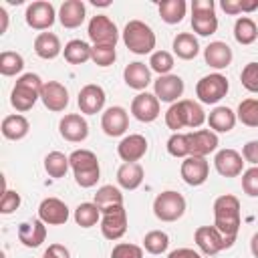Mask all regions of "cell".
<instances>
[{"label": "cell", "instance_id": "1", "mask_svg": "<svg viewBox=\"0 0 258 258\" xmlns=\"http://www.w3.org/2000/svg\"><path fill=\"white\" fill-rule=\"evenodd\" d=\"M214 226L220 230V234L226 240V246L230 248L240 230V200L232 194H224L216 198L214 202Z\"/></svg>", "mask_w": 258, "mask_h": 258}, {"label": "cell", "instance_id": "2", "mask_svg": "<svg viewBox=\"0 0 258 258\" xmlns=\"http://www.w3.org/2000/svg\"><path fill=\"white\" fill-rule=\"evenodd\" d=\"M206 121H208V115L204 113L202 105L191 99H179L177 103L169 105V109L165 111V125L173 133H179V129L183 127L198 129Z\"/></svg>", "mask_w": 258, "mask_h": 258}, {"label": "cell", "instance_id": "3", "mask_svg": "<svg viewBox=\"0 0 258 258\" xmlns=\"http://www.w3.org/2000/svg\"><path fill=\"white\" fill-rule=\"evenodd\" d=\"M42 81L38 75L34 73H24L16 79V85L10 93V105L18 111V113H26L34 107V103L40 99V91H42Z\"/></svg>", "mask_w": 258, "mask_h": 258}, {"label": "cell", "instance_id": "4", "mask_svg": "<svg viewBox=\"0 0 258 258\" xmlns=\"http://www.w3.org/2000/svg\"><path fill=\"white\" fill-rule=\"evenodd\" d=\"M121 38L127 50H131L133 54H149V52L153 54L157 42L153 28L143 20H129L121 32Z\"/></svg>", "mask_w": 258, "mask_h": 258}, {"label": "cell", "instance_id": "5", "mask_svg": "<svg viewBox=\"0 0 258 258\" xmlns=\"http://www.w3.org/2000/svg\"><path fill=\"white\" fill-rule=\"evenodd\" d=\"M69 161H71V169H73V175H75L77 185H81V187H93L99 181L101 165H99L97 155L91 149H75L69 155Z\"/></svg>", "mask_w": 258, "mask_h": 258}, {"label": "cell", "instance_id": "6", "mask_svg": "<svg viewBox=\"0 0 258 258\" xmlns=\"http://www.w3.org/2000/svg\"><path fill=\"white\" fill-rule=\"evenodd\" d=\"M191 28L200 36H212L218 30V16L214 0L191 2Z\"/></svg>", "mask_w": 258, "mask_h": 258}, {"label": "cell", "instance_id": "7", "mask_svg": "<svg viewBox=\"0 0 258 258\" xmlns=\"http://www.w3.org/2000/svg\"><path fill=\"white\" fill-rule=\"evenodd\" d=\"M153 214L161 222H175L185 214V198L173 189L161 191L153 200Z\"/></svg>", "mask_w": 258, "mask_h": 258}, {"label": "cell", "instance_id": "8", "mask_svg": "<svg viewBox=\"0 0 258 258\" xmlns=\"http://www.w3.org/2000/svg\"><path fill=\"white\" fill-rule=\"evenodd\" d=\"M228 89L230 83L222 73H210L196 83V97L200 99V103L216 105L228 95Z\"/></svg>", "mask_w": 258, "mask_h": 258}, {"label": "cell", "instance_id": "9", "mask_svg": "<svg viewBox=\"0 0 258 258\" xmlns=\"http://www.w3.org/2000/svg\"><path fill=\"white\" fill-rule=\"evenodd\" d=\"M127 232V210L123 206H111L101 212V234L107 240H119Z\"/></svg>", "mask_w": 258, "mask_h": 258}, {"label": "cell", "instance_id": "10", "mask_svg": "<svg viewBox=\"0 0 258 258\" xmlns=\"http://www.w3.org/2000/svg\"><path fill=\"white\" fill-rule=\"evenodd\" d=\"M87 34H89V40L93 44H113V46H117V40H119V30L107 14L93 16L89 20Z\"/></svg>", "mask_w": 258, "mask_h": 258}, {"label": "cell", "instance_id": "11", "mask_svg": "<svg viewBox=\"0 0 258 258\" xmlns=\"http://www.w3.org/2000/svg\"><path fill=\"white\" fill-rule=\"evenodd\" d=\"M58 18L54 6L46 0H36V2H30L26 6V12H24V20L30 28L34 30H48L54 20Z\"/></svg>", "mask_w": 258, "mask_h": 258}, {"label": "cell", "instance_id": "12", "mask_svg": "<svg viewBox=\"0 0 258 258\" xmlns=\"http://www.w3.org/2000/svg\"><path fill=\"white\" fill-rule=\"evenodd\" d=\"M183 79L179 75H163L157 77L153 81V95L161 101V103H177L179 97L183 95Z\"/></svg>", "mask_w": 258, "mask_h": 258}, {"label": "cell", "instance_id": "13", "mask_svg": "<svg viewBox=\"0 0 258 258\" xmlns=\"http://www.w3.org/2000/svg\"><path fill=\"white\" fill-rule=\"evenodd\" d=\"M179 173H181V179L187 183V185H202L206 183L208 175H210V163L206 157H200V155H187L183 161H181V167H179Z\"/></svg>", "mask_w": 258, "mask_h": 258}, {"label": "cell", "instance_id": "14", "mask_svg": "<svg viewBox=\"0 0 258 258\" xmlns=\"http://www.w3.org/2000/svg\"><path fill=\"white\" fill-rule=\"evenodd\" d=\"M194 242L196 246L206 254V256H216L218 252L226 250V240L220 234V230L216 226H200L194 232Z\"/></svg>", "mask_w": 258, "mask_h": 258}, {"label": "cell", "instance_id": "15", "mask_svg": "<svg viewBox=\"0 0 258 258\" xmlns=\"http://www.w3.org/2000/svg\"><path fill=\"white\" fill-rule=\"evenodd\" d=\"M105 101H107L105 89L101 85H95V83L85 85L79 91V97H77L79 109L85 115H97V113H101L103 107H105Z\"/></svg>", "mask_w": 258, "mask_h": 258}, {"label": "cell", "instance_id": "16", "mask_svg": "<svg viewBox=\"0 0 258 258\" xmlns=\"http://www.w3.org/2000/svg\"><path fill=\"white\" fill-rule=\"evenodd\" d=\"M58 133L64 141L81 143L89 137V123L79 113H69L58 121Z\"/></svg>", "mask_w": 258, "mask_h": 258}, {"label": "cell", "instance_id": "17", "mask_svg": "<svg viewBox=\"0 0 258 258\" xmlns=\"http://www.w3.org/2000/svg\"><path fill=\"white\" fill-rule=\"evenodd\" d=\"M101 129L109 137L125 135V131L129 129V113L123 107H119V105L105 109L103 115H101Z\"/></svg>", "mask_w": 258, "mask_h": 258}, {"label": "cell", "instance_id": "18", "mask_svg": "<svg viewBox=\"0 0 258 258\" xmlns=\"http://www.w3.org/2000/svg\"><path fill=\"white\" fill-rule=\"evenodd\" d=\"M40 101L42 105L52 111V113H60L67 109L69 105V91L62 83L58 81H46L42 85V91H40Z\"/></svg>", "mask_w": 258, "mask_h": 258}, {"label": "cell", "instance_id": "19", "mask_svg": "<svg viewBox=\"0 0 258 258\" xmlns=\"http://www.w3.org/2000/svg\"><path fill=\"white\" fill-rule=\"evenodd\" d=\"M131 115L141 123H151L159 117V99L153 93H139L131 101Z\"/></svg>", "mask_w": 258, "mask_h": 258}, {"label": "cell", "instance_id": "20", "mask_svg": "<svg viewBox=\"0 0 258 258\" xmlns=\"http://www.w3.org/2000/svg\"><path fill=\"white\" fill-rule=\"evenodd\" d=\"M214 167L222 177H238L244 171V157L236 149H220L214 157Z\"/></svg>", "mask_w": 258, "mask_h": 258}, {"label": "cell", "instance_id": "21", "mask_svg": "<svg viewBox=\"0 0 258 258\" xmlns=\"http://www.w3.org/2000/svg\"><path fill=\"white\" fill-rule=\"evenodd\" d=\"M69 216H71L69 206L58 198H44L38 206V218L46 226H62L67 224Z\"/></svg>", "mask_w": 258, "mask_h": 258}, {"label": "cell", "instance_id": "22", "mask_svg": "<svg viewBox=\"0 0 258 258\" xmlns=\"http://www.w3.org/2000/svg\"><path fill=\"white\" fill-rule=\"evenodd\" d=\"M147 153V139L139 133L125 135L117 145V155L125 163H137Z\"/></svg>", "mask_w": 258, "mask_h": 258}, {"label": "cell", "instance_id": "23", "mask_svg": "<svg viewBox=\"0 0 258 258\" xmlns=\"http://www.w3.org/2000/svg\"><path fill=\"white\" fill-rule=\"evenodd\" d=\"M187 141H189V155L206 157V155H210L212 151L218 149V135L212 129L189 131L187 133Z\"/></svg>", "mask_w": 258, "mask_h": 258}, {"label": "cell", "instance_id": "24", "mask_svg": "<svg viewBox=\"0 0 258 258\" xmlns=\"http://www.w3.org/2000/svg\"><path fill=\"white\" fill-rule=\"evenodd\" d=\"M18 240L26 248H38L46 240V224L40 218L22 222L18 226Z\"/></svg>", "mask_w": 258, "mask_h": 258}, {"label": "cell", "instance_id": "25", "mask_svg": "<svg viewBox=\"0 0 258 258\" xmlns=\"http://www.w3.org/2000/svg\"><path fill=\"white\" fill-rule=\"evenodd\" d=\"M87 6L83 0H64L58 8V22L64 28H79L85 22Z\"/></svg>", "mask_w": 258, "mask_h": 258}, {"label": "cell", "instance_id": "26", "mask_svg": "<svg viewBox=\"0 0 258 258\" xmlns=\"http://www.w3.org/2000/svg\"><path fill=\"white\" fill-rule=\"evenodd\" d=\"M234 54H232V48L222 42V40H214L210 42L206 48H204V60L208 67L216 69V71H222V69H228L230 62H232Z\"/></svg>", "mask_w": 258, "mask_h": 258}, {"label": "cell", "instance_id": "27", "mask_svg": "<svg viewBox=\"0 0 258 258\" xmlns=\"http://www.w3.org/2000/svg\"><path fill=\"white\" fill-rule=\"evenodd\" d=\"M123 81L129 89H135V91H145L147 85L151 83V69L145 64V62H129L123 71Z\"/></svg>", "mask_w": 258, "mask_h": 258}, {"label": "cell", "instance_id": "28", "mask_svg": "<svg viewBox=\"0 0 258 258\" xmlns=\"http://www.w3.org/2000/svg\"><path fill=\"white\" fill-rule=\"evenodd\" d=\"M34 52L44 58V60H52L62 52L60 46V38L54 32H38L34 38Z\"/></svg>", "mask_w": 258, "mask_h": 258}, {"label": "cell", "instance_id": "29", "mask_svg": "<svg viewBox=\"0 0 258 258\" xmlns=\"http://www.w3.org/2000/svg\"><path fill=\"white\" fill-rule=\"evenodd\" d=\"M0 131H2V135H4L6 139H10V141H20V139H24V137L28 135L30 123H28V119H26L24 115H20V113L8 115V117L2 119Z\"/></svg>", "mask_w": 258, "mask_h": 258}, {"label": "cell", "instance_id": "30", "mask_svg": "<svg viewBox=\"0 0 258 258\" xmlns=\"http://www.w3.org/2000/svg\"><path fill=\"white\" fill-rule=\"evenodd\" d=\"M236 121H238L236 113L230 107H222V105L212 109L210 115H208V125H210V129L214 133H228V131H232Z\"/></svg>", "mask_w": 258, "mask_h": 258}, {"label": "cell", "instance_id": "31", "mask_svg": "<svg viewBox=\"0 0 258 258\" xmlns=\"http://www.w3.org/2000/svg\"><path fill=\"white\" fill-rule=\"evenodd\" d=\"M143 177H145V171H143V165L139 161L137 163H123L117 169V183L129 191L137 189L143 183Z\"/></svg>", "mask_w": 258, "mask_h": 258}, {"label": "cell", "instance_id": "32", "mask_svg": "<svg viewBox=\"0 0 258 258\" xmlns=\"http://www.w3.org/2000/svg\"><path fill=\"white\" fill-rule=\"evenodd\" d=\"M171 48H173L177 58L191 60L200 52V42H198V38L191 32H179V34H175V38L171 42Z\"/></svg>", "mask_w": 258, "mask_h": 258}, {"label": "cell", "instance_id": "33", "mask_svg": "<svg viewBox=\"0 0 258 258\" xmlns=\"http://www.w3.org/2000/svg\"><path fill=\"white\" fill-rule=\"evenodd\" d=\"M91 50H93V46L89 42H85L81 38H73V40H69L64 44L62 56L71 64H83V62L91 60Z\"/></svg>", "mask_w": 258, "mask_h": 258}, {"label": "cell", "instance_id": "34", "mask_svg": "<svg viewBox=\"0 0 258 258\" xmlns=\"http://www.w3.org/2000/svg\"><path fill=\"white\" fill-rule=\"evenodd\" d=\"M157 10L165 24H177L183 20L187 4H185V0H161L157 4Z\"/></svg>", "mask_w": 258, "mask_h": 258}, {"label": "cell", "instance_id": "35", "mask_svg": "<svg viewBox=\"0 0 258 258\" xmlns=\"http://www.w3.org/2000/svg\"><path fill=\"white\" fill-rule=\"evenodd\" d=\"M234 38L238 44H252L258 38V26L250 16H240L234 22Z\"/></svg>", "mask_w": 258, "mask_h": 258}, {"label": "cell", "instance_id": "36", "mask_svg": "<svg viewBox=\"0 0 258 258\" xmlns=\"http://www.w3.org/2000/svg\"><path fill=\"white\" fill-rule=\"evenodd\" d=\"M71 167V161H69V155L60 153V151H50L46 157H44V171L54 177V179H60L67 175Z\"/></svg>", "mask_w": 258, "mask_h": 258}, {"label": "cell", "instance_id": "37", "mask_svg": "<svg viewBox=\"0 0 258 258\" xmlns=\"http://www.w3.org/2000/svg\"><path fill=\"white\" fill-rule=\"evenodd\" d=\"M101 220V210L97 208L95 202H83L75 210V222L81 228H93Z\"/></svg>", "mask_w": 258, "mask_h": 258}, {"label": "cell", "instance_id": "38", "mask_svg": "<svg viewBox=\"0 0 258 258\" xmlns=\"http://www.w3.org/2000/svg\"><path fill=\"white\" fill-rule=\"evenodd\" d=\"M95 204L97 208L103 212L105 208H111V206H123V194L117 185H101L95 194Z\"/></svg>", "mask_w": 258, "mask_h": 258}, {"label": "cell", "instance_id": "39", "mask_svg": "<svg viewBox=\"0 0 258 258\" xmlns=\"http://www.w3.org/2000/svg\"><path fill=\"white\" fill-rule=\"evenodd\" d=\"M24 69V58L22 54L14 52V50H4L0 52V73L4 77H14L18 73H22Z\"/></svg>", "mask_w": 258, "mask_h": 258}, {"label": "cell", "instance_id": "40", "mask_svg": "<svg viewBox=\"0 0 258 258\" xmlns=\"http://www.w3.org/2000/svg\"><path fill=\"white\" fill-rule=\"evenodd\" d=\"M236 117L246 127H258V99H244V101H240Z\"/></svg>", "mask_w": 258, "mask_h": 258}, {"label": "cell", "instance_id": "41", "mask_svg": "<svg viewBox=\"0 0 258 258\" xmlns=\"http://www.w3.org/2000/svg\"><path fill=\"white\" fill-rule=\"evenodd\" d=\"M167 246H169V236L165 232H161V230H151L143 238V248L149 254H155V256L163 254L167 250Z\"/></svg>", "mask_w": 258, "mask_h": 258}, {"label": "cell", "instance_id": "42", "mask_svg": "<svg viewBox=\"0 0 258 258\" xmlns=\"http://www.w3.org/2000/svg\"><path fill=\"white\" fill-rule=\"evenodd\" d=\"M149 69L153 73H157L159 77L169 75V71L173 69V54L167 52V50H155L149 56Z\"/></svg>", "mask_w": 258, "mask_h": 258}, {"label": "cell", "instance_id": "43", "mask_svg": "<svg viewBox=\"0 0 258 258\" xmlns=\"http://www.w3.org/2000/svg\"><path fill=\"white\" fill-rule=\"evenodd\" d=\"M117 58V50L113 44H93L91 50V60L97 67H111Z\"/></svg>", "mask_w": 258, "mask_h": 258}, {"label": "cell", "instance_id": "44", "mask_svg": "<svg viewBox=\"0 0 258 258\" xmlns=\"http://www.w3.org/2000/svg\"><path fill=\"white\" fill-rule=\"evenodd\" d=\"M167 153L173 157H187L189 155V141H187V133H173L167 139Z\"/></svg>", "mask_w": 258, "mask_h": 258}, {"label": "cell", "instance_id": "45", "mask_svg": "<svg viewBox=\"0 0 258 258\" xmlns=\"http://www.w3.org/2000/svg\"><path fill=\"white\" fill-rule=\"evenodd\" d=\"M240 83L246 91L258 93V62H248L240 73Z\"/></svg>", "mask_w": 258, "mask_h": 258}, {"label": "cell", "instance_id": "46", "mask_svg": "<svg viewBox=\"0 0 258 258\" xmlns=\"http://www.w3.org/2000/svg\"><path fill=\"white\" fill-rule=\"evenodd\" d=\"M242 189L250 198H258V165L242 171Z\"/></svg>", "mask_w": 258, "mask_h": 258}, {"label": "cell", "instance_id": "47", "mask_svg": "<svg viewBox=\"0 0 258 258\" xmlns=\"http://www.w3.org/2000/svg\"><path fill=\"white\" fill-rule=\"evenodd\" d=\"M111 258H143V248L129 242H119L111 250Z\"/></svg>", "mask_w": 258, "mask_h": 258}, {"label": "cell", "instance_id": "48", "mask_svg": "<svg viewBox=\"0 0 258 258\" xmlns=\"http://www.w3.org/2000/svg\"><path fill=\"white\" fill-rule=\"evenodd\" d=\"M20 202H22V200H20V194L6 187L4 194H2V198H0V214L8 216V214L16 212V210L20 208Z\"/></svg>", "mask_w": 258, "mask_h": 258}, {"label": "cell", "instance_id": "49", "mask_svg": "<svg viewBox=\"0 0 258 258\" xmlns=\"http://www.w3.org/2000/svg\"><path fill=\"white\" fill-rule=\"evenodd\" d=\"M242 157H244V161L258 165V139H252L242 147Z\"/></svg>", "mask_w": 258, "mask_h": 258}, {"label": "cell", "instance_id": "50", "mask_svg": "<svg viewBox=\"0 0 258 258\" xmlns=\"http://www.w3.org/2000/svg\"><path fill=\"white\" fill-rule=\"evenodd\" d=\"M46 256H50V258H71V252H69V248H64L62 244H50L48 248H46V252H44Z\"/></svg>", "mask_w": 258, "mask_h": 258}, {"label": "cell", "instance_id": "51", "mask_svg": "<svg viewBox=\"0 0 258 258\" xmlns=\"http://www.w3.org/2000/svg\"><path fill=\"white\" fill-rule=\"evenodd\" d=\"M220 8H222L226 14H230V16H238V14L242 12L238 0H222V2H220Z\"/></svg>", "mask_w": 258, "mask_h": 258}, {"label": "cell", "instance_id": "52", "mask_svg": "<svg viewBox=\"0 0 258 258\" xmlns=\"http://www.w3.org/2000/svg\"><path fill=\"white\" fill-rule=\"evenodd\" d=\"M167 258H202L200 252H196L194 248H177L173 252H169Z\"/></svg>", "mask_w": 258, "mask_h": 258}, {"label": "cell", "instance_id": "53", "mask_svg": "<svg viewBox=\"0 0 258 258\" xmlns=\"http://www.w3.org/2000/svg\"><path fill=\"white\" fill-rule=\"evenodd\" d=\"M238 2H240L242 12H254V10H258V0H238Z\"/></svg>", "mask_w": 258, "mask_h": 258}, {"label": "cell", "instance_id": "54", "mask_svg": "<svg viewBox=\"0 0 258 258\" xmlns=\"http://www.w3.org/2000/svg\"><path fill=\"white\" fill-rule=\"evenodd\" d=\"M8 30V12L0 6V34H4Z\"/></svg>", "mask_w": 258, "mask_h": 258}, {"label": "cell", "instance_id": "55", "mask_svg": "<svg viewBox=\"0 0 258 258\" xmlns=\"http://www.w3.org/2000/svg\"><path fill=\"white\" fill-rule=\"evenodd\" d=\"M250 252H252V256L254 258H258V232L252 236V240H250Z\"/></svg>", "mask_w": 258, "mask_h": 258}, {"label": "cell", "instance_id": "56", "mask_svg": "<svg viewBox=\"0 0 258 258\" xmlns=\"http://www.w3.org/2000/svg\"><path fill=\"white\" fill-rule=\"evenodd\" d=\"M91 2H93L95 6H111V2H109V0H107V2H99V0H91Z\"/></svg>", "mask_w": 258, "mask_h": 258}, {"label": "cell", "instance_id": "57", "mask_svg": "<svg viewBox=\"0 0 258 258\" xmlns=\"http://www.w3.org/2000/svg\"><path fill=\"white\" fill-rule=\"evenodd\" d=\"M42 258H50V256H46V254H44V256H42Z\"/></svg>", "mask_w": 258, "mask_h": 258}]
</instances>
